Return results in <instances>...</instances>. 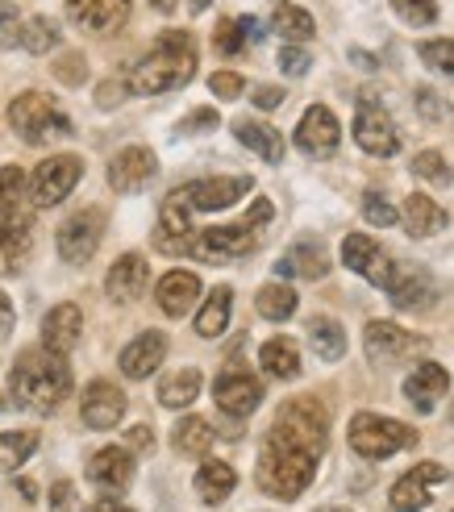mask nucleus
<instances>
[{
  "instance_id": "obj_1",
  "label": "nucleus",
  "mask_w": 454,
  "mask_h": 512,
  "mask_svg": "<svg viewBox=\"0 0 454 512\" xmlns=\"http://www.w3.org/2000/svg\"><path fill=\"white\" fill-rule=\"evenodd\" d=\"M325 433H330V413L321 400L296 396L280 404L259 450V488L275 500H296L317 479Z\"/></svg>"
},
{
  "instance_id": "obj_2",
  "label": "nucleus",
  "mask_w": 454,
  "mask_h": 512,
  "mask_svg": "<svg viewBox=\"0 0 454 512\" xmlns=\"http://www.w3.org/2000/svg\"><path fill=\"white\" fill-rule=\"evenodd\" d=\"M196 75V42L188 30H167L150 55H142L130 67V80H125V92L134 96H163L184 88Z\"/></svg>"
},
{
  "instance_id": "obj_3",
  "label": "nucleus",
  "mask_w": 454,
  "mask_h": 512,
  "mask_svg": "<svg viewBox=\"0 0 454 512\" xmlns=\"http://www.w3.org/2000/svg\"><path fill=\"white\" fill-rule=\"evenodd\" d=\"M9 388H13V400L21 408H34V413H55V408L71 396L67 354H55V350H46V346L25 350L17 363H13Z\"/></svg>"
},
{
  "instance_id": "obj_4",
  "label": "nucleus",
  "mask_w": 454,
  "mask_h": 512,
  "mask_svg": "<svg viewBox=\"0 0 454 512\" xmlns=\"http://www.w3.org/2000/svg\"><path fill=\"white\" fill-rule=\"evenodd\" d=\"M34 250V204L25 200L21 167H0V271L17 275Z\"/></svg>"
},
{
  "instance_id": "obj_5",
  "label": "nucleus",
  "mask_w": 454,
  "mask_h": 512,
  "mask_svg": "<svg viewBox=\"0 0 454 512\" xmlns=\"http://www.w3.org/2000/svg\"><path fill=\"white\" fill-rule=\"evenodd\" d=\"M9 125H13V134H21V142H30V146L71 134V117L46 92H21L9 105Z\"/></svg>"
},
{
  "instance_id": "obj_6",
  "label": "nucleus",
  "mask_w": 454,
  "mask_h": 512,
  "mask_svg": "<svg viewBox=\"0 0 454 512\" xmlns=\"http://www.w3.org/2000/svg\"><path fill=\"white\" fill-rule=\"evenodd\" d=\"M350 450L363 458H392L400 450L417 446V429L396 421V417H375V413H359L350 421Z\"/></svg>"
},
{
  "instance_id": "obj_7",
  "label": "nucleus",
  "mask_w": 454,
  "mask_h": 512,
  "mask_svg": "<svg viewBox=\"0 0 454 512\" xmlns=\"http://www.w3.org/2000/svg\"><path fill=\"white\" fill-rule=\"evenodd\" d=\"M255 246H259V229L238 221V225L196 229L192 242H188V254L200 263H234V259H246Z\"/></svg>"
},
{
  "instance_id": "obj_8",
  "label": "nucleus",
  "mask_w": 454,
  "mask_h": 512,
  "mask_svg": "<svg viewBox=\"0 0 454 512\" xmlns=\"http://www.w3.org/2000/svg\"><path fill=\"white\" fill-rule=\"evenodd\" d=\"M80 175H84V159H75V155H55V159L38 163V171L30 179V204L50 209V204L67 200L71 188L80 184Z\"/></svg>"
},
{
  "instance_id": "obj_9",
  "label": "nucleus",
  "mask_w": 454,
  "mask_h": 512,
  "mask_svg": "<svg viewBox=\"0 0 454 512\" xmlns=\"http://www.w3.org/2000/svg\"><path fill=\"white\" fill-rule=\"evenodd\" d=\"M100 234H105V213H100V209L71 213L59 225V254H63V263L84 267L96 254V246H100Z\"/></svg>"
},
{
  "instance_id": "obj_10",
  "label": "nucleus",
  "mask_w": 454,
  "mask_h": 512,
  "mask_svg": "<svg viewBox=\"0 0 454 512\" xmlns=\"http://www.w3.org/2000/svg\"><path fill=\"white\" fill-rule=\"evenodd\" d=\"M213 400H217V408L225 417H250L263 400V383L246 367H225L213 379Z\"/></svg>"
},
{
  "instance_id": "obj_11",
  "label": "nucleus",
  "mask_w": 454,
  "mask_h": 512,
  "mask_svg": "<svg viewBox=\"0 0 454 512\" xmlns=\"http://www.w3.org/2000/svg\"><path fill=\"white\" fill-rule=\"evenodd\" d=\"M250 188H255V179H250V175H217V179H196V184L180 188V196L188 200V209H196V213H217V209H230V204H238Z\"/></svg>"
},
{
  "instance_id": "obj_12",
  "label": "nucleus",
  "mask_w": 454,
  "mask_h": 512,
  "mask_svg": "<svg viewBox=\"0 0 454 512\" xmlns=\"http://www.w3.org/2000/svg\"><path fill=\"white\" fill-rule=\"evenodd\" d=\"M355 142L367 150V155H375V159H392L396 150H400V134H396L392 117H388L380 105H371V100H359V113H355Z\"/></svg>"
},
{
  "instance_id": "obj_13",
  "label": "nucleus",
  "mask_w": 454,
  "mask_h": 512,
  "mask_svg": "<svg viewBox=\"0 0 454 512\" xmlns=\"http://www.w3.org/2000/svg\"><path fill=\"white\" fill-rule=\"evenodd\" d=\"M363 346H367V358L371 363H400V358H413L425 350V338L409 334L392 321H371L367 334H363Z\"/></svg>"
},
{
  "instance_id": "obj_14",
  "label": "nucleus",
  "mask_w": 454,
  "mask_h": 512,
  "mask_svg": "<svg viewBox=\"0 0 454 512\" xmlns=\"http://www.w3.org/2000/svg\"><path fill=\"white\" fill-rule=\"evenodd\" d=\"M338 142H342L338 117L325 109V105L305 109V117H300V125H296V146L305 150L309 159H330L334 150H338Z\"/></svg>"
},
{
  "instance_id": "obj_15",
  "label": "nucleus",
  "mask_w": 454,
  "mask_h": 512,
  "mask_svg": "<svg viewBox=\"0 0 454 512\" xmlns=\"http://www.w3.org/2000/svg\"><path fill=\"white\" fill-rule=\"evenodd\" d=\"M342 263L355 271V275H363L367 284H375V288H384L388 275H392L388 250L375 242V238H367V234H346V242H342Z\"/></svg>"
},
{
  "instance_id": "obj_16",
  "label": "nucleus",
  "mask_w": 454,
  "mask_h": 512,
  "mask_svg": "<svg viewBox=\"0 0 454 512\" xmlns=\"http://www.w3.org/2000/svg\"><path fill=\"white\" fill-rule=\"evenodd\" d=\"M192 209H188V200L180 196V188H175L167 200H163V209H159V229H155V246L163 254H188V242H192Z\"/></svg>"
},
{
  "instance_id": "obj_17",
  "label": "nucleus",
  "mask_w": 454,
  "mask_h": 512,
  "mask_svg": "<svg viewBox=\"0 0 454 512\" xmlns=\"http://www.w3.org/2000/svg\"><path fill=\"white\" fill-rule=\"evenodd\" d=\"M159 171V159H155V150H146V146H125L121 155L109 163V188L113 192H142L150 179H155Z\"/></svg>"
},
{
  "instance_id": "obj_18",
  "label": "nucleus",
  "mask_w": 454,
  "mask_h": 512,
  "mask_svg": "<svg viewBox=\"0 0 454 512\" xmlns=\"http://www.w3.org/2000/svg\"><path fill=\"white\" fill-rule=\"evenodd\" d=\"M67 17L88 34H117L130 21V0H67Z\"/></svg>"
},
{
  "instance_id": "obj_19",
  "label": "nucleus",
  "mask_w": 454,
  "mask_h": 512,
  "mask_svg": "<svg viewBox=\"0 0 454 512\" xmlns=\"http://www.w3.org/2000/svg\"><path fill=\"white\" fill-rule=\"evenodd\" d=\"M384 288L392 292L396 309H409V313L430 309L434 296H438V292H434V279L425 275L421 267H413V263H392V275H388Z\"/></svg>"
},
{
  "instance_id": "obj_20",
  "label": "nucleus",
  "mask_w": 454,
  "mask_h": 512,
  "mask_svg": "<svg viewBox=\"0 0 454 512\" xmlns=\"http://www.w3.org/2000/svg\"><path fill=\"white\" fill-rule=\"evenodd\" d=\"M446 479V467L442 463H417L409 475H400L396 483H392V508L396 512H421L425 504H430V488L434 483H442Z\"/></svg>"
},
{
  "instance_id": "obj_21",
  "label": "nucleus",
  "mask_w": 454,
  "mask_h": 512,
  "mask_svg": "<svg viewBox=\"0 0 454 512\" xmlns=\"http://www.w3.org/2000/svg\"><path fill=\"white\" fill-rule=\"evenodd\" d=\"M88 479L100 492H125L134 483V454L125 446H105L88 458Z\"/></svg>"
},
{
  "instance_id": "obj_22",
  "label": "nucleus",
  "mask_w": 454,
  "mask_h": 512,
  "mask_svg": "<svg viewBox=\"0 0 454 512\" xmlns=\"http://www.w3.org/2000/svg\"><path fill=\"white\" fill-rule=\"evenodd\" d=\"M80 413H84V425H92V429H113L125 417V392L109 379H96L84 388Z\"/></svg>"
},
{
  "instance_id": "obj_23",
  "label": "nucleus",
  "mask_w": 454,
  "mask_h": 512,
  "mask_svg": "<svg viewBox=\"0 0 454 512\" xmlns=\"http://www.w3.org/2000/svg\"><path fill=\"white\" fill-rule=\"evenodd\" d=\"M163 354H167V338L159 334V329H146V334H138L130 346L121 350V375L125 379L155 375L163 367Z\"/></svg>"
},
{
  "instance_id": "obj_24",
  "label": "nucleus",
  "mask_w": 454,
  "mask_h": 512,
  "mask_svg": "<svg viewBox=\"0 0 454 512\" xmlns=\"http://www.w3.org/2000/svg\"><path fill=\"white\" fill-rule=\"evenodd\" d=\"M146 284H150V267H146L142 254H121V259L109 267V275H105V292L117 304L138 300L146 292Z\"/></svg>"
},
{
  "instance_id": "obj_25",
  "label": "nucleus",
  "mask_w": 454,
  "mask_h": 512,
  "mask_svg": "<svg viewBox=\"0 0 454 512\" xmlns=\"http://www.w3.org/2000/svg\"><path fill=\"white\" fill-rule=\"evenodd\" d=\"M446 388H450V371L438 367V363H421V367L405 379V400L425 417V413H434V408H438V400L446 396Z\"/></svg>"
},
{
  "instance_id": "obj_26",
  "label": "nucleus",
  "mask_w": 454,
  "mask_h": 512,
  "mask_svg": "<svg viewBox=\"0 0 454 512\" xmlns=\"http://www.w3.org/2000/svg\"><path fill=\"white\" fill-rule=\"evenodd\" d=\"M84 334V313L80 304H55V309L46 313L42 321V346L55 350V354H67L75 342Z\"/></svg>"
},
{
  "instance_id": "obj_27",
  "label": "nucleus",
  "mask_w": 454,
  "mask_h": 512,
  "mask_svg": "<svg viewBox=\"0 0 454 512\" xmlns=\"http://www.w3.org/2000/svg\"><path fill=\"white\" fill-rule=\"evenodd\" d=\"M155 300L167 317H184L192 313V304L200 300V279L192 271H167L155 288Z\"/></svg>"
},
{
  "instance_id": "obj_28",
  "label": "nucleus",
  "mask_w": 454,
  "mask_h": 512,
  "mask_svg": "<svg viewBox=\"0 0 454 512\" xmlns=\"http://www.w3.org/2000/svg\"><path fill=\"white\" fill-rule=\"evenodd\" d=\"M400 221H405V229L413 238H434V234H442V229L450 225L446 209L434 196H425V192H413L405 200V213H400Z\"/></svg>"
},
{
  "instance_id": "obj_29",
  "label": "nucleus",
  "mask_w": 454,
  "mask_h": 512,
  "mask_svg": "<svg viewBox=\"0 0 454 512\" xmlns=\"http://www.w3.org/2000/svg\"><path fill=\"white\" fill-rule=\"evenodd\" d=\"M271 30L280 34L284 42H292V46H305L309 38H313V17L300 9V5H292V0H275V9H271Z\"/></svg>"
},
{
  "instance_id": "obj_30",
  "label": "nucleus",
  "mask_w": 454,
  "mask_h": 512,
  "mask_svg": "<svg viewBox=\"0 0 454 512\" xmlns=\"http://www.w3.org/2000/svg\"><path fill=\"white\" fill-rule=\"evenodd\" d=\"M234 134L242 146H250L259 159L267 163H284V134L280 130H271V125L263 121H234Z\"/></svg>"
},
{
  "instance_id": "obj_31",
  "label": "nucleus",
  "mask_w": 454,
  "mask_h": 512,
  "mask_svg": "<svg viewBox=\"0 0 454 512\" xmlns=\"http://www.w3.org/2000/svg\"><path fill=\"white\" fill-rule=\"evenodd\" d=\"M238 488V475L230 463H221V458H209L205 467L196 471V496L205 500V504H221V500H230V492Z\"/></svg>"
},
{
  "instance_id": "obj_32",
  "label": "nucleus",
  "mask_w": 454,
  "mask_h": 512,
  "mask_svg": "<svg viewBox=\"0 0 454 512\" xmlns=\"http://www.w3.org/2000/svg\"><path fill=\"white\" fill-rule=\"evenodd\" d=\"M230 309H234V292L230 288H213L209 300L200 304V313H196V334L200 338H221L225 334V325H230Z\"/></svg>"
},
{
  "instance_id": "obj_33",
  "label": "nucleus",
  "mask_w": 454,
  "mask_h": 512,
  "mask_svg": "<svg viewBox=\"0 0 454 512\" xmlns=\"http://www.w3.org/2000/svg\"><path fill=\"white\" fill-rule=\"evenodd\" d=\"M196 396H200V371L196 367H180V371L163 375V383H159V404L163 408H188Z\"/></svg>"
},
{
  "instance_id": "obj_34",
  "label": "nucleus",
  "mask_w": 454,
  "mask_h": 512,
  "mask_svg": "<svg viewBox=\"0 0 454 512\" xmlns=\"http://www.w3.org/2000/svg\"><path fill=\"white\" fill-rule=\"evenodd\" d=\"M309 346L317 358H325V363H338V358L346 354V334L342 325L334 317H313L309 321Z\"/></svg>"
},
{
  "instance_id": "obj_35",
  "label": "nucleus",
  "mask_w": 454,
  "mask_h": 512,
  "mask_svg": "<svg viewBox=\"0 0 454 512\" xmlns=\"http://www.w3.org/2000/svg\"><path fill=\"white\" fill-rule=\"evenodd\" d=\"M259 363H263L267 375H275V379H296V375H300V350H296V342H288V338H271V342H263V350H259Z\"/></svg>"
},
{
  "instance_id": "obj_36",
  "label": "nucleus",
  "mask_w": 454,
  "mask_h": 512,
  "mask_svg": "<svg viewBox=\"0 0 454 512\" xmlns=\"http://www.w3.org/2000/svg\"><path fill=\"white\" fill-rule=\"evenodd\" d=\"M246 42H259V21L255 17H225V21H217L213 46L221 50V55H238Z\"/></svg>"
},
{
  "instance_id": "obj_37",
  "label": "nucleus",
  "mask_w": 454,
  "mask_h": 512,
  "mask_svg": "<svg viewBox=\"0 0 454 512\" xmlns=\"http://www.w3.org/2000/svg\"><path fill=\"white\" fill-rule=\"evenodd\" d=\"M175 450L180 454H205L213 446V425L205 417H184L180 425H175Z\"/></svg>"
},
{
  "instance_id": "obj_38",
  "label": "nucleus",
  "mask_w": 454,
  "mask_h": 512,
  "mask_svg": "<svg viewBox=\"0 0 454 512\" xmlns=\"http://www.w3.org/2000/svg\"><path fill=\"white\" fill-rule=\"evenodd\" d=\"M34 450H38V433H30V429L0 433V471H17Z\"/></svg>"
},
{
  "instance_id": "obj_39",
  "label": "nucleus",
  "mask_w": 454,
  "mask_h": 512,
  "mask_svg": "<svg viewBox=\"0 0 454 512\" xmlns=\"http://www.w3.org/2000/svg\"><path fill=\"white\" fill-rule=\"evenodd\" d=\"M17 42L30 50V55H46V50L59 46V25L50 21V17H30V21H21Z\"/></svg>"
},
{
  "instance_id": "obj_40",
  "label": "nucleus",
  "mask_w": 454,
  "mask_h": 512,
  "mask_svg": "<svg viewBox=\"0 0 454 512\" xmlns=\"http://www.w3.org/2000/svg\"><path fill=\"white\" fill-rule=\"evenodd\" d=\"M255 304H259V313L267 321H288L296 313V292L288 284H267V288H259V300Z\"/></svg>"
},
{
  "instance_id": "obj_41",
  "label": "nucleus",
  "mask_w": 454,
  "mask_h": 512,
  "mask_svg": "<svg viewBox=\"0 0 454 512\" xmlns=\"http://www.w3.org/2000/svg\"><path fill=\"white\" fill-rule=\"evenodd\" d=\"M288 263L296 275H305V279H321L325 271H330V259H325V250L313 246V242H300L292 254H288Z\"/></svg>"
},
{
  "instance_id": "obj_42",
  "label": "nucleus",
  "mask_w": 454,
  "mask_h": 512,
  "mask_svg": "<svg viewBox=\"0 0 454 512\" xmlns=\"http://www.w3.org/2000/svg\"><path fill=\"white\" fill-rule=\"evenodd\" d=\"M421 63L438 71V75H450L454 80V38H434V42H421Z\"/></svg>"
},
{
  "instance_id": "obj_43",
  "label": "nucleus",
  "mask_w": 454,
  "mask_h": 512,
  "mask_svg": "<svg viewBox=\"0 0 454 512\" xmlns=\"http://www.w3.org/2000/svg\"><path fill=\"white\" fill-rule=\"evenodd\" d=\"M392 9H396L400 21H409V25H434L438 21L434 0H392Z\"/></svg>"
},
{
  "instance_id": "obj_44",
  "label": "nucleus",
  "mask_w": 454,
  "mask_h": 512,
  "mask_svg": "<svg viewBox=\"0 0 454 512\" xmlns=\"http://www.w3.org/2000/svg\"><path fill=\"white\" fill-rule=\"evenodd\" d=\"M413 171L421 179H430V184H438V188L450 184V167H446V159L438 155V150H421V155L413 159Z\"/></svg>"
},
{
  "instance_id": "obj_45",
  "label": "nucleus",
  "mask_w": 454,
  "mask_h": 512,
  "mask_svg": "<svg viewBox=\"0 0 454 512\" xmlns=\"http://www.w3.org/2000/svg\"><path fill=\"white\" fill-rule=\"evenodd\" d=\"M363 217H367L371 225H380V229H388V225L400 221V213L392 209V204H388L380 192H367V196H363Z\"/></svg>"
},
{
  "instance_id": "obj_46",
  "label": "nucleus",
  "mask_w": 454,
  "mask_h": 512,
  "mask_svg": "<svg viewBox=\"0 0 454 512\" xmlns=\"http://www.w3.org/2000/svg\"><path fill=\"white\" fill-rule=\"evenodd\" d=\"M21 34V13L13 0H0V46H17Z\"/></svg>"
},
{
  "instance_id": "obj_47",
  "label": "nucleus",
  "mask_w": 454,
  "mask_h": 512,
  "mask_svg": "<svg viewBox=\"0 0 454 512\" xmlns=\"http://www.w3.org/2000/svg\"><path fill=\"white\" fill-rule=\"evenodd\" d=\"M55 75H59V80L63 84H84L88 80V63H84V55H75V50H71V55H63L59 63H55Z\"/></svg>"
},
{
  "instance_id": "obj_48",
  "label": "nucleus",
  "mask_w": 454,
  "mask_h": 512,
  "mask_svg": "<svg viewBox=\"0 0 454 512\" xmlns=\"http://www.w3.org/2000/svg\"><path fill=\"white\" fill-rule=\"evenodd\" d=\"M209 88H213V96L217 100H238L242 96V88H246V80L238 71H217L213 80H209Z\"/></svg>"
},
{
  "instance_id": "obj_49",
  "label": "nucleus",
  "mask_w": 454,
  "mask_h": 512,
  "mask_svg": "<svg viewBox=\"0 0 454 512\" xmlns=\"http://www.w3.org/2000/svg\"><path fill=\"white\" fill-rule=\"evenodd\" d=\"M280 67H284L288 75H305V71H309V50L284 42V50H280Z\"/></svg>"
},
{
  "instance_id": "obj_50",
  "label": "nucleus",
  "mask_w": 454,
  "mask_h": 512,
  "mask_svg": "<svg viewBox=\"0 0 454 512\" xmlns=\"http://www.w3.org/2000/svg\"><path fill=\"white\" fill-rule=\"evenodd\" d=\"M50 512H75V488L67 479H59L55 488H50Z\"/></svg>"
},
{
  "instance_id": "obj_51",
  "label": "nucleus",
  "mask_w": 454,
  "mask_h": 512,
  "mask_svg": "<svg viewBox=\"0 0 454 512\" xmlns=\"http://www.w3.org/2000/svg\"><path fill=\"white\" fill-rule=\"evenodd\" d=\"M217 125V109H196L192 117L180 121V134H196V130H213Z\"/></svg>"
},
{
  "instance_id": "obj_52",
  "label": "nucleus",
  "mask_w": 454,
  "mask_h": 512,
  "mask_svg": "<svg viewBox=\"0 0 454 512\" xmlns=\"http://www.w3.org/2000/svg\"><path fill=\"white\" fill-rule=\"evenodd\" d=\"M125 442H130V450H142L146 454V450H155V433H150L146 425H134L130 433H125Z\"/></svg>"
},
{
  "instance_id": "obj_53",
  "label": "nucleus",
  "mask_w": 454,
  "mask_h": 512,
  "mask_svg": "<svg viewBox=\"0 0 454 512\" xmlns=\"http://www.w3.org/2000/svg\"><path fill=\"white\" fill-rule=\"evenodd\" d=\"M13 325H17V313H13V300L0 292V342H5L13 334Z\"/></svg>"
},
{
  "instance_id": "obj_54",
  "label": "nucleus",
  "mask_w": 454,
  "mask_h": 512,
  "mask_svg": "<svg viewBox=\"0 0 454 512\" xmlns=\"http://www.w3.org/2000/svg\"><path fill=\"white\" fill-rule=\"evenodd\" d=\"M255 105L259 109H280L284 105V88H255Z\"/></svg>"
},
{
  "instance_id": "obj_55",
  "label": "nucleus",
  "mask_w": 454,
  "mask_h": 512,
  "mask_svg": "<svg viewBox=\"0 0 454 512\" xmlns=\"http://www.w3.org/2000/svg\"><path fill=\"white\" fill-rule=\"evenodd\" d=\"M417 105H421L425 117H438V113H442V109H438V96H434L430 88H421V92H417Z\"/></svg>"
},
{
  "instance_id": "obj_56",
  "label": "nucleus",
  "mask_w": 454,
  "mask_h": 512,
  "mask_svg": "<svg viewBox=\"0 0 454 512\" xmlns=\"http://www.w3.org/2000/svg\"><path fill=\"white\" fill-rule=\"evenodd\" d=\"M117 96H121V88H117V84H105V88H100V92H96V100H100V109H113V105H117Z\"/></svg>"
},
{
  "instance_id": "obj_57",
  "label": "nucleus",
  "mask_w": 454,
  "mask_h": 512,
  "mask_svg": "<svg viewBox=\"0 0 454 512\" xmlns=\"http://www.w3.org/2000/svg\"><path fill=\"white\" fill-rule=\"evenodd\" d=\"M92 512H134V508H125V504H117V500H96Z\"/></svg>"
},
{
  "instance_id": "obj_58",
  "label": "nucleus",
  "mask_w": 454,
  "mask_h": 512,
  "mask_svg": "<svg viewBox=\"0 0 454 512\" xmlns=\"http://www.w3.org/2000/svg\"><path fill=\"white\" fill-rule=\"evenodd\" d=\"M275 275H280V279H288V275H296V271H292V263H288V254H284V259H280V263H275Z\"/></svg>"
},
{
  "instance_id": "obj_59",
  "label": "nucleus",
  "mask_w": 454,
  "mask_h": 512,
  "mask_svg": "<svg viewBox=\"0 0 454 512\" xmlns=\"http://www.w3.org/2000/svg\"><path fill=\"white\" fill-rule=\"evenodd\" d=\"M150 5H155V9H159V13H171V9H175V5H180V0H150Z\"/></svg>"
},
{
  "instance_id": "obj_60",
  "label": "nucleus",
  "mask_w": 454,
  "mask_h": 512,
  "mask_svg": "<svg viewBox=\"0 0 454 512\" xmlns=\"http://www.w3.org/2000/svg\"><path fill=\"white\" fill-rule=\"evenodd\" d=\"M350 59L363 63V67H375V59H371V55H363V50H350Z\"/></svg>"
},
{
  "instance_id": "obj_61",
  "label": "nucleus",
  "mask_w": 454,
  "mask_h": 512,
  "mask_svg": "<svg viewBox=\"0 0 454 512\" xmlns=\"http://www.w3.org/2000/svg\"><path fill=\"white\" fill-rule=\"evenodd\" d=\"M188 9H192V13H205V9H209V0H188Z\"/></svg>"
},
{
  "instance_id": "obj_62",
  "label": "nucleus",
  "mask_w": 454,
  "mask_h": 512,
  "mask_svg": "<svg viewBox=\"0 0 454 512\" xmlns=\"http://www.w3.org/2000/svg\"><path fill=\"white\" fill-rule=\"evenodd\" d=\"M321 512H350V508H321Z\"/></svg>"
},
{
  "instance_id": "obj_63",
  "label": "nucleus",
  "mask_w": 454,
  "mask_h": 512,
  "mask_svg": "<svg viewBox=\"0 0 454 512\" xmlns=\"http://www.w3.org/2000/svg\"><path fill=\"white\" fill-rule=\"evenodd\" d=\"M450 421H454V404H450Z\"/></svg>"
}]
</instances>
